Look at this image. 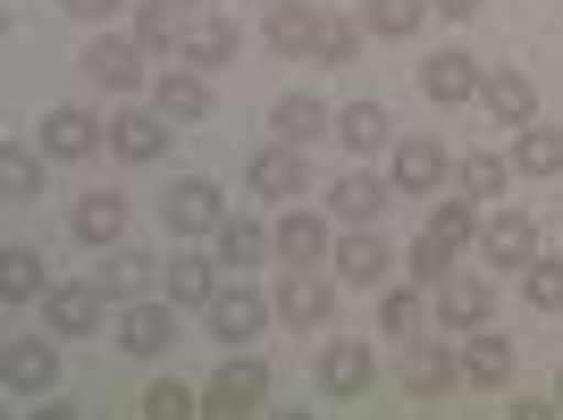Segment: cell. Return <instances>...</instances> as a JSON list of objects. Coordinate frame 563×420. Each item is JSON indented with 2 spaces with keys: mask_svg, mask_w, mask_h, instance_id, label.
Segmentation results:
<instances>
[{
  "mask_svg": "<svg viewBox=\"0 0 563 420\" xmlns=\"http://www.w3.org/2000/svg\"><path fill=\"white\" fill-rule=\"evenodd\" d=\"M168 345H177V303H168V295H135V303H118V353L161 362Z\"/></svg>",
  "mask_w": 563,
  "mask_h": 420,
  "instance_id": "obj_1",
  "label": "cell"
},
{
  "mask_svg": "<svg viewBox=\"0 0 563 420\" xmlns=\"http://www.w3.org/2000/svg\"><path fill=\"white\" fill-rule=\"evenodd\" d=\"M161 219H168V235H219L228 228V194H219L211 177H177V186L161 194Z\"/></svg>",
  "mask_w": 563,
  "mask_h": 420,
  "instance_id": "obj_2",
  "label": "cell"
},
{
  "mask_svg": "<svg viewBox=\"0 0 563 420\" xmlns=\"http://www.w3.org/2000/svg\"><path fill=\"white\" fill-rule=\"evenodd\" d=\"M269 311H278V303H269V295H253V286H219L211 303H202V328L235 353V345H253L261 328H269Z\"/></svg>",
  "mask_w": 563,
  "mask_h": 420,
  "instance_id": "obj_3",
  "label": "cell"
},
{
  "mask_svg": "<svg viewBox=\"0 0 563 420\" xmlns=\"http://www.w3.org/2000/svg\"><path fill=\"white\" fill-rule=\"evenodd\" d=\"M261 404H269V371H261L253 353H228V362H219L211 371V387H202V412H261Z\"/></svg>",
  "mask_w": 563,
  "mask_h": 420,
  "instance_id": "obj_4",
  "label": "cell"
},
{
  "mask_svg": "<svg viewBox=\"0 0 563 420\" xmlns=\"http://www.w3.org/2000/svg\"><path fill=\"white\" fill-rule=\"evenodd\" d=\"M244 186L269 194V202H295V194H311V161H303V143H269V152H253Z\"/></svg>",
  "mask_w": 563,
  "mask_h": 420,
  "instance_id": "obj_5",
  "label": "cell"
},
{
  "mask_svg": "<svg viewBox=\"0 0 563 420\" xmlns=\"http://www.w3.org/2000/svg\"><path fill=\"white\" fill-rule=\"evenodd\" d=\"M396 194H404L396 177H371V168H353V177H336V186H329V210L345 219V228H378Z\"/></svg>",
  "mask_w": 563,
  "mask_h": 420,
  "instance_id": "obj_6",
  "label": "cell"
},
{
  "mask_svg": "<svg viewBox=\"0 0 563 420\" xmlns=\"http://www.w3.org/2000/svg\"><path fill=\"white\" fill-rule=\"evenodd\" d=\"M168 135H177V118H168V110H118L110 118V152H118V161H161V152H168Z\"/></svg>",
  "mask_w": 563,
  "mask_h": 420,
  "instance_id": "obj_7",
  "label": "cell"
},
{
  "mask_svg": "<svg viewBox=\"0 0 563 420\" xmlns=\"http://www.w3.org/2000/svg\"><path fill=\"white\" fill-rule=\"evenodd\" d=\"M143 59H152V51L126 43V34H93V51H85V76H93L101 93H135V85H143Z\"/></svg>",
  "mask_w": 563,
  "mask_h": 420,
  "instance_id": "obj_8",
  "label": "cell"
},
{
  "mask_svg": "<svg viewBox=\"0 0 563 420\" xmlns=\"http://www.w3.org/2000/svg\"><path fill=\"white\" fill-rule=\"evenodd\" d=\"M0 378H9V396H51V387H59V353H51L43 336H9Z\"/></svg>",
  "mask_w": 563,
  "mask_h": 420,
  "instance_id": "obj_9",
  "label": "cell"
},
{
  "mask_svg": "<svg viewBox=\"0 0 563 420\" xmlns=\"http://www.w3.org/2000/svg\"><path fill=\"white\" fill-rule=\"evenodd\" d=\"M446 177H454V152H446L438 135H404V143H396V186H404V194H438Z\"/></svg>",
  "mask_w": 563,
  "mask_h": 420,
  "instance_id": "obj_10",
  "label": "cell"
},
{
  "mask_svg": "<svg viewBox=\"0 0 563 420\" xmlns=\"http://www.w3.org/2000/svg\"><path fill=\"white\" fill-rule=\"evenodd\" d=\"M329 269H336V286H378L387 269H396V253H387V235H378V228H353L345 244L329 253Z\"/></svg>",
  "mask_w": 563,
  "mask_h": 420,
  "instance_id": "obj_11",
  "label": "cell"
},
{
  "mask_svg": "<svg viewBox=\"0 0 563 420\" xmlns=\"http://www.w3.org/2000/svg\"><path fill=\"white\" fill-rule=\"evenodd\" d=\"M463 387V362H454L446 345H412L404 353V396L412 404H438V396H454Z\"/></svg>",
  "mask_w": 563,
  "mask_h": 420,
  "instance_id": "obj_12",
  "label": "cell"
},
{
  "mask_svg": "<svg viewBox=\"0 0 563 420\" xmlns=\"http://www.w3.org/2000/svg\"><path fill=\"white\" fill-rule=\"evenodd\" d=\"M101 143H110V126H101L93 110H51L43 118V152L51 161H93Z\"/></svg>",
  "mask_w": 563,
  "mask_h": 420,
  "instance_id": "obj_13",
  "label": "cell"
},
{
  "mask_svg": "<svg viewBox=\"0 0 563 420\" xmlns=\"http://www.w3.org/2000/svg\"><path fill=\"white\" fill-rule=\"evenodd\" d=\"M320 396H329V404H362V396H371V345H353V336H345V345L320 353Z\"/></svg>",
  "mask_w": 563,
  "mask_h": 420,
  "instance_id": "obj_14",
  "label": "cell"
},
{
  "mask_svg": "<svg viewBox=\"0 0 563 420\" xmlns=\"http://www.w3.org/2000/svg\"><path fill=\"white\" fill-rule=\"evenodd\" d=\"M329 311H336V286L320 278V269H295V278L278 286V320L286 328H329Z\"/></svg>",
  "mask_w": 563,
  "mask_h": 420,
  "instance_id": "obj_15",
  "label": "cell"
},
{
  "mask_svg": "<svg viewBox=\"0 0 563 420\" xmlns=\"http://www.w3.org/2000/svg\"><path fill=\"white\" fill-rule=\"evenodd\" d=\"M479 253L505 261V269H530V261H539V228H530L521 210H496V219H479Z\"/></svg>",
  "mask_w": 563,
  "mask_h": 420,
  "instance_id": "obj_16",
  "label": "cell"
},
{
  "mask_svg": "<svg viewBox=\"0 0 563 420\" xmlns=\"http://www.w3.org/2000/svg\"><path fill=\"white\" fill-rule=\"evenodd\" d=\"M479 85H488V76H479V59H463V51H438V59L421 68V93L438 101V110H454V101H479Z\"/></svg>",
  "mask_w": 563,
  "mask_h": 420,
  "instance_id": "obj_17",
  "label": "cell"
},
{
  "mask_svg": "<svg viewBox=\"0 0 563 420\" xmlns=\"http://www.w3.org/2000/svg\"><path fill=\"white\" fill-rule=\"evenodd\" d=\"M101 303H110L101 286H51V295H43V328H59V336H93Z\"/></svg>",
  "mask_w": 563,
  "mask_h": 420,
  "instance_id": "obj_18",
  "label": "cell"
},
{
  "mask_svg": "<svg viewBox=\"0 0 563 420\" xmlns=\"http://www.w3.org/2000/svg\"><path fill=\"white\" fill-rule=\"evenodd\" d=\"M152 110H168L177 126L211 118V76H202V68H161V85H152Z\"/></svg>",
  "mask_w": 563,
  "mask_h": 420,
  "instance_id": "obj_19",
  "label": "cell"
},
{
  "mask_svg": "<svg viewBox=\"0 0 563 420\" xmlns=\"http://www.w3.org/2000/svg\"><path fill=\"white\" fill-rule=\"evenodd\" d=\"M479 101H488L496 126H530V118H539V85H530L521 68H496L488 85H479Z\"/></svg>",
  "mask_w": 563,
  "mask_h": 420,
  "instance_id": "obj_20",
  "label": "cell"
},
{
  "mask_svg": "<svg viewBox=\"0 0 563 420\" xmlns=\"http://www.w3.org/2000/svg\"><path fill=\"white\" fill-rule=\"evenodd\" d=\"M177 59H186V68H228L235 59V25L228 18H211V9H202V18H186V43H177Z\"/></svg>",
  "mask_w": 563,
  "mask_h": 420,
  "instance_id": "obj_21",
  "label": "cell"
},
{
  "mask_svg": "<svg viewBox=\"0 0 563 420\" xmlns=\"http://www.w3.org/2000/svg\"><path fill=\"white\" fill-rule=\"evenodd\" d=\"M34 295H51V261L34 253V244H9V253H0V303L18 311V303H34Z\"/></svg>",
  "mask_w": 563,
  "mask_h": 420,
  "instance_id": "obj_22",
  "label": "cell"
},
{
  "mask_svg": "<svg viewBox=\"0 0 563 420\" xmlns=\"http://www.w3.org/2000/svg\"><path fill=\"white\" fill-rule=\"evenodd\" d=\"M320 9H303V0H269V51H286V59H303V51H320Z\"/></svg>",
  "mask_w": 563,
  "mask_h": 420,
  "instance_id": "obj_23",
  "label": "cell"
},
{
  "mask_svg": "<svg viewBox=\"0 0 563 420\" xmlns=\"http://www.w3.org/2000/svg\"><path fill=\"white\" fill-rule=\"evenodd\" d=\"M68 228H76V244H118V235H126V194H85V202L68 210Z\"/></svg>",
  "mask_w": 563,
  "mask_h": 420,
  "instance_id": "obj_24",
  "label": "cell"
},
{
  "mask_svg": "<svg viewBox=\"0 0 563 420\" xmlns=\"http://www.w3.org/2000/svg\"><path fill=\"white\" fill-rule=\"evenodd\" d=\"M269 235H278V253L295 261V269H320V261H329V219H311V210H286Z\"/></svg>",
  "mask_w": 563,
  "mask_h": 420,
  "instance_id": "obj_25",
  "label": "cell"
},
{
  "mask_svg": "<svg viewBox=\"0 0 563 420\" xmlns=\"http://www.w3.org/2000/svg\"><path fill=\"white\" fill-rule=\"evenodd\" d=\"M353 18H362V34H378V43H412L421 18H429V0H362Z\"/></svg>",
  "mask_w": 563,
  "mask_h": 420,
  "instance_id": "obj_26",
  "label": "cell"
},
{
  "mask_svg": "<svg viewBox=\"0 0 563 420\" xmlns=\"http://www.w3.org/2000/svg\"><path fill=\"white\" fill-rule=\"evenodd\" d=\"M488 311H496L488 278H446V286H438V320H446V328H488Z\"/></svg>",
  "mask_w": 563,
  "mask_h": 420,
  "instance_id": "obj_27",
  "label": "cell"
},
{
  "mask_svg": "<svg viewBox=\"0 0 563 420\" xmlns=\"http://www.w3.org/2000/svg\"><path fill=\"white\" fill-rule=\"evenodd\" d=\"M463 378H471V387H505V378H514V345H505L496 328H471V345H463Z\"/></svg>",
  "mask_w": 563,
  "mask_h": 420,
  "instance_id": "obj_28",
  "label": "cell"
},
{
  "mask_svg": "<svg viewBox=\"0 0 563 420\" xmlns=\"http://www.w3.org/2000/svg\"><path fill=\"white\" fill-rule=\"evenodd\" d=\"M269 253H278V235L261 228V219H228L219 228V269H261Z\"/></svg>",
  "mask_w": 563,
  "mask_h": 420,
  "instance_id": "obj_29",
  "label": "cell"
},
{
  "mask_svg": "<svg viewBox=\"0 0 563 420\" xmlns=\"http://www.w3.org/2000/svg\"><path fill=\"white\" fill-rule=\"evenodd\" d=\"M93 286L110 295V303H135V295H152V286H161V269H152L143 253H110V261L93 269Z\"/></svg>",
  "mask_w": 563,
  "mask_h": 420,
  "instance_id": "obj_30",
  "label": "cell"
},
{
  "mask_svg": "<svg viewBox=\"0 0 563 420\" xmlns=\"http://www.w3.org/2000/svg\"><path fill=\"white\" fill-rule=\"evenodd\" d=\"M269 126H278V143H303V152H311V143L329 135V101H311V93H286L278 110H269Z\"/></svg>",
  "mask_w": 563,
  "mask_h": 420,
  "instance_id": "obj_31",
  "label": "cell"
},
{
  "mask_svg": "<svg viewBox=\"0 0 563 420\" xmlns=\"http://www.w3.org/2000/svg\"><path fill=\"white\" fill-rule=\"evenodd\" d=\"M514 168H521V177H555V168H563V126H539V118L514 126Z\"/></svg>",
  "mask_w": 563,
  "mask_h": 420,
  "instance_id": "obj_32",
  "label": "cell"
},
{
  "mask_svg": "<svg viewBox=\"0 0 563 420\" xmlns=\"http://www.w3.org/2000/svg\"><path fill=\"white\" fill-rule=\"evenodd\" d=\"M161 295H168V303H194V311H202V303H211V295H219V261H168V269H161Z\"/></svg>",
  "mask_w": 563,
  "mask_h": 420,
  "instance_id": "obj_33",
  "label": "cell"
},
{
  "mask_svg": "<svg viewBox=\"0 0 563 420\" xmlns=\"http://www.w3.org/2000/svg\"><path fill=\"white\" fill-rule=\"evenodd\" d=\"M135 43L143 51H177L186 43V0H143L135 9Z\"/></svg>",
  "mask_w": 563,
  "mask_h": 420,
  "instance_id": "obj_34",
  "label": "cell"
},
{
  "mask_svg": "<svg viewBox=\"0 0 563 420\" xmlns=\"http://www.w3.org/2000/svg\"><path fill=\"white\" fill-rule=\"evenodd\" d=\"M387 126H396V118L378 110V101H345V110H336V135H345V152H362V161L387 143Z\"/></svg>",
  "mask_w": 563,
  "mask_h": 420,
  "instance_id": "obj_35",
  "label": "cell"
},
{
  "mask_svg": "<svg viewBox=\"0 0 563 420\" xmlns=\"http://www.w3.org/2000/svg\"><path fill=\"white\" fill-rule=\"evenodd\" d=\"M0 202H43V161L25 143H0Z\"/></svg>",
  "mask_w": 563,
  "mask_h": 420,
  "instance_id": "obj_36",
  "label": "cell"
},
{
  "mask_svg": "<svg viewBox=\"0 0 563 420\" xmlns=\"http://www.w3.org/2000/svg\"><path fill=\"white\" fill-rule=\"evenodd\" d=\"M429 235H438V244H454V253H463L471 235H479V202H471V194H446V202L429 210Z\"/></svg>",
  "mask_w": 563,
  "mask_h": 420,
  "instance_id": "obj_37",
  "label": "cell"
},
{
  "mask_svg": "<svg viewBox=\"0 0 563 420\" xmlns=\"http://www.w3.org/2000/svg\"><path fill=\"white\" fill-rule=\"evenodd\" d=\"M311 59H320V68H353V59H362V18H329Z\"/></svg>",
  "mask_w": 563,
  "mask_h": 420,
  "instance_id": "obj_38",
  "label": "cell"
},
{
  "mask_svg": "<svg viewBox=\"0 0 563 420\" xmlns=\"http://www.w3.org/2000/svg\"><path fill=\"white\" fill-rule=\"evenodd\" d=\"M446 261H454V244H438V235L421 228V244H412V261H404V269H412V286H429V295H438V286L454 278Z\"/></svg>",
  "mask_w": 563,
  "mask_h": 420,
  "instance_id": "obj_39",
  "label": "cell"
},
{
  "mask_svg": "<svg viewBox=\"0 0 563 420\" xmlns=\"http://www.w3.org/2000/svg\"><path fill=\"white\" fill-rule=\"evenodd\" d=\"M454 177H463V194H471V202H488V194H505V161H496V152H471V161L454 168Z\"/></svg>",
  "mask_w": 563,
  "mask_h": 420,
  "instance_id": "obj_40",
  "label": "cell"
},
{
  "mask_svg": "<svg viewBox=\"0 0 563 420\" xmlns=\"http://www.w3.org/2000/svg\"><path fill=\"white\" fill-rule=\"evenodd\" d=\"M194 404H202V396H194V387H177V378H152V387H143V412H152V420H186Z\"/></svg>",
  "mask_w": 563,
  "mask_h": 420,
  "instance_id": "obj_41",
  "label": "cell"
},
{
  "mask_svg": "<svg viewBox=\"0 0 563 420\" xmlns=\"http://www.w3.org/2000/svg\"><path fill=\"white\" fill-rule=\"evenodd\" d=\"M521 295L539 311H563V261H530V269H521Z\"/></svg>",
  "mask_w": 563,
  "mask_h": 420,
  "instance_id": "obj_42",
  "label": "cell"
},
{
  "mask_svg": "<svg viewBox=\"0 0 563 420\" xmlns=\"http://www.w3.org/2000/svg\"><path fill=\"white\" fill-rule=\"evenodd\" d=\"M378 328H387V336H412V328H421V295H378Z\"/></svg>",
  "mask_w": 563,
  "mask_h": 420,
  "instance_id": "obj_43",
  "label": "cell"
},
{
  "mask_svg": "<svg viewBox=\"0 0 563 420\" xmlns=\"http://www.w3.org/2000/svg\"><path fill=\"white\" fill-rule=\"evenodd\" d=\"M126 0H68V18H85V25H110Z\"/></svg>",
  "mask_w": 563,
  "mask_h": 420,
  "instance_id": "obj_44",
  "label": "cell"
},
{
  "mask_svg": "<svg viewBox=\"0 0 563 420\" xmlns=\"http://www.w3.org/2000/svg\"><path fill=\"white\" fill-rule=\"evenodd\" d=\"M438 9H446V18H479V0H438Z\"/></svg>",
  "mask_w": 563,
  "mask_h": 420,
  "instance_id": "obj_45",
  "label": "cell"
},
{
  "mask_svg": "<svg viewBox=\"0 0 563 420\" xmlns=\"http://www.w3.org/2000/svg\"><path fill=\"white\" fill-rule=\"evenodd\" d=\"M555 412H563V378H555Z\"/></svg>",
  "mask_w": 563,
  "mask_h": 420,
  "instance_id": "obj_46",
  "label": "cell"
},
{
  "mask_svg": "<svg viewBox=\"0 0 563 420\" xmlns=\"http://www.w3.org/2000/svg\"><path fill=\"white\" fill-rule=\"evenodd\" d=\"M186 9H211V0H186Z\"/></svg>",
  "mask_w": 563,
  "mask_h": 420,
  "instance_id": "obj_47",
  "label": "cell"
}]
</instances>
